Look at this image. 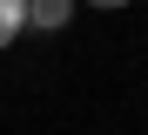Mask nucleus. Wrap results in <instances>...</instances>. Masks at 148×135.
<instances>
[{
	"label": "nucleus",
	"instance_id": "2",
	"mask_svg": "<svg viewBox=\"0 0 148 135\" xmlns=\"http://www.w3.org/2000/svg\"><path fill=\"white\" fill-rule=\"evenodd\" d=\"M20 27H27V7H20V0H0V47H14Z\"/></svg>",
	"mask_w": 148,
	"mask_h": 135
},
{
	"label": "nucleus",
	"instance_id": "1",
	"mask_svg": "<svg viewBox=\"0 0 148 135\" xmlns=\"http://www.w3.org/2000/svg\"><path fill=\"white\" fill-rule=\"evenodd\" d=\"M74 20V0H34L27 7V27H40V34H54V27Z\"/></svg>",
	"mask_w": 148,
	"mask_h": 135
}]
</instances>
